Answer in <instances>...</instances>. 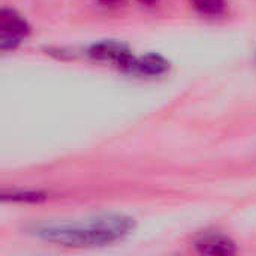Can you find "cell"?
<instances>
[{"label":"cell","instance_id":"1","mask_svg":"<svg viewBox=\"0 0 256 256\" xmlns=\"http://www.w3.org/2000/svg\"><path fill=\"white\" fill-rule=\"evenodd\" d=\"M135 228L132 218L102 214L80 222H52L34 228L39 238L66 248H94L118 242Z\"/></svg>","mask_w":256,"mask_h":256},{"label":"cell","instance_id":"2","mask_svg":"<svg viewBox=\"0 0 256 256\" xmlns=\"http://www.w3.org/2000/svg\"><path fill=\"white\" fill-rule=\"evenodd\" d=\"M30 33L28 22L14 9L3 8L0 10V50H15Z\"/></svg>","mask_w":256,"mask_h":256},{"label":"cell","instance_id":"3","mask_svg":"<svg viewBox=\"0 0 256 256\" xmlns=\"http://www.w3.org/2000/svg\"><path fill=\"white\" fill-rule=\"evenodd\" d=\"M88 56L96 60L114 62L118 68L124 70H132V66L135 63V57L132 56L130 50L116 40H102L93 44L88 48Z\"/></svg>","mask_w":256,"mask_h":256},{"label":"cell","instance_id":"4","mask_svg":"<svg viewBox=\"0 0 256 256\" xmlns=\"http://www.w3.org/2000/svg\"><path fill=\"white\" fill-rule=\"evenodd\" d=\"M195 249L202 255H236L237 244L224 234H206L195 242Z\"/></svg>","mask_w":256,"mask_h":256},{"label":"cell","instance_id":"5","mask_svg":"<svg viewBox=\"0 0 256 256\" xmlns=\"http://www.w3.org/2000/svg\"><path fill=\"white\" fill-rule=\"evenodd\" d=\"M170 69V62L165 60L159 54H146L140 58H135L130 72H136L141 75H162Z\"/></svg>","mask_w":256,"mask_h":256},{"label":"cell","instance_id":"6","mask_svg":"<svg viewBox=\"0 0 256 256\" xmlns=\"http://www.w3.org/2000/svg\"><path fill=\"white\" fill-rule=\"evenodd\" d=\"M2 201L3 202H42L46 200V194L34 192V190H2Z\"/></svg>","mask_w":256,"mask_h":256},{"label":"cell","instance_id":"7","mask_svg":"<svg viewBox=\"0 0 256 256\" xmlns=\"http://www.w3.org/2000/svg\"><path fill=\"white\" fill-rule=\"evenodd\" d=\"M194 9L204 16H220L226 12V0H190Z\"/></svg>","mask_w":256,"mask_h":256},{"label":"cell","instance_id":"8","mask_svg":"<svg viewBox=\"0 0 256 256\" xmlns=\"http://www.w3.org/2000/svg\"><path fill=\"white\" fill-rule=\"evenodd\" d=\"M138 2H141V3H144V4H154L158 0H138Z\"/></svg>","mask_w":256,"mask_h":256}]
</instances>
